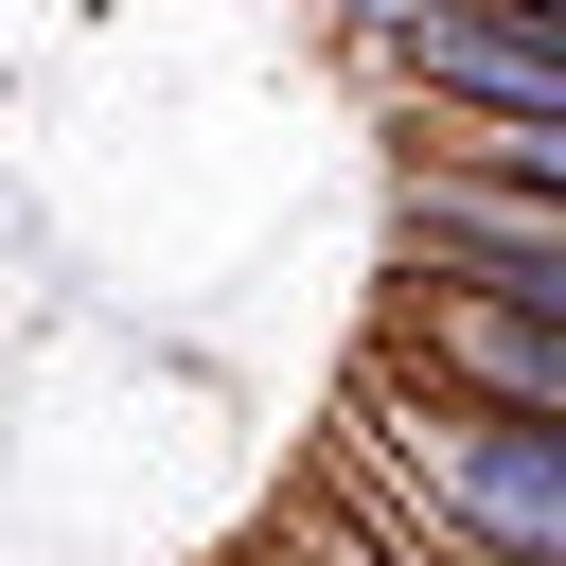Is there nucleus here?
Here are the masks:
<instances>
[{
    "mask_svg": "<svg viewBox=\"0 0 566 566\" xmlns=\"http://www.w3.org/2000/svg\"><path fill=\"white\" fill-rule=\"evenodd\" d=\"M389 478L424 495L442 566H566V424H513V407L389 389Z\"/></svg>",
    "mask_w": 566,
    "mask_h": 566,
    "instance_id": "nucleus-1",
    "label": "nucleus"
},
{
    "mask_svg": "<svg viewBox=\"0 0 566 566\" xmlns=\"http://www.w3.org/2000/svg\"><path fill=\"white\" fill-rule=\"evenodd\" d=\"M371 53L407 71L424 124H566V18H513V0H389Z\"/></svg>",
    "mask_w": 566,
    "mask_h": 566,
    "instance_id": "nucleus-2",
    "label": "nucleus"
},
{
    "mask_svg": "<svg viewBox=\"0 0 566 566\" xmlns=\"http://www.w3.org/2000/svg\"><path fill=\"white\" fill-rule=\"evenodd\" d=\"M407 248H424V283H495V301L566 318V212H531V195H478V177H407Z\"/></svg>",
    "mask_w": 566,
    "mask_h": 566,
    "instance_id": "nucleus-3",
    "label": "nucleus"
},
{
    "mask_svg": "<svg viewBox=\"0 0 566 566\" xmlns=\"http://www.w3.org/2000/svg\"><path fill=\"white\" fill-rule=\"evenodd\" d=\"M513 18H566V0H513Z\"/></svg>",
    "mask_w": 566,
    "mask_h": 566,
    "instance_id": "nucleus-4",
    "label": "nucleus"
}]
</instances>
